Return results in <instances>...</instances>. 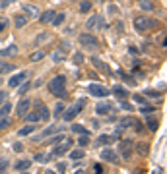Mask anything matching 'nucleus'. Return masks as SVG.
Here are the masks:
<instances>
[{
	"mask_svg": "<svg viewBox=\"0 0 167 174\" xmlns=\"http://www.w3.org/2000/svg\"><path fill=\"white\" fill-rule=\"evenodd\" d=\"M49 91L53 93L56 99H64V97H66V76H56V77L51 79Z\"/></svg>",
	"mask_w": 167,
	"mask_h": 174,
	"instance_id": "nucleus-1",
	"label": "nucleus"
},
{
	"mask_svg": "<svg viewBox=\"0 0 167 174\" xmlns=\"http://www.w3.org/2000/svg\"><path fill=\"white\" fill-rule=\"evenodd\" d=\"M86 106V99H78V103L74 105V106H70V108H66V110H64L60 116L64 118V122H72L76 118V116L80 114V110H82V108Z\"/></svg>",
	"mask_w": 167,
	"mask_h": 174,
	"instance_id": "nucleus-2",
	"label": "nucleus"
},
{
	"mask_svg": "<svg viewBox=\"0 0 167 174\" xmlns=\"http://www.w3.org/2000/svg\"><path fill=\"white\" fill-rule=\"evenodd\" d=\"M78 41H80V45L84 48H88V50H97L99 48V41H97L95 35H91V33H82L78 37Z\"/></svg>",
	"mask_w": 167,
	"mask_h": 174,
	"instance_id": "nucleus-3",
	"label": "nucleus"
},
{
	"mask_svg": "<svg viewBox=\"0 0 167 174\" xmlns=\"http://www.w3.org/2000/svg\"><path fill=\"white\" fill-rule=\"evenodd\" d=\"M157 25V21L156 19H150V18H136L134 19V27L138 29V31H148V29H152V27H156Z\"/></svg>",
	"mask_w": 167,
	"mask_h": 174,
	"instance_id": "nucleus-4",
	"label": "nucleus"
},
{
	"mask_svg": "<svg viewBox=\"0 0 167 174\" xmlns=\"http://www.w3.org/2000/svg\"><path fill=\"white\" fill-rule=\"evenodd\" d=\"M88 91L91 93L93 97H99V99H105V97H109V95H111V91H109L107 87H103V85H99V83H90V87H88Z\"/></svg>",
	"mask_w": 167,
	"mask_h": 174,
	"instance_id": "nucleus-5",
	"label": "nucleus"
},
{
	"mask_svg": "<svg viewBox=\"0 0 167 174\" xmlns=\"http://www.w3.org/2000/svg\"><path fill=\"white\" fill-rule=\"evenodd\" d=\"M70 145H72V139H70V137H64L60 143H56V147L53 149V153H51V155H53V157H60V155H64V153L70 149Z\"/></svg>",
	"mask_w": 167,
	"mask_h": 174,
	"instance_id": "nucleus-6",
	"label": "nucleus"
},
{
	"mask_svg": "<svg viewBox=\"0 0 167 174\" xmlns=\"http://www.w3.org/2000/svg\"><path fill=\"white\" fill-rule=\"evenodd\" d=\"M86 27H88L90 31H95V29H103V27H105V21H103V18H101V16H97V14H95V16H91L88 21H86Z\"/></svg>",
	"mask_w": 167,
	"mask_h": 174,
	"instance_id": "nucleus-7",
	"label": "nucleus"
},
{
	"mask_svg": "<svg viewBox=\"0 0 167 174\" xmlns=\"http://www.w3.org/2000/svg\"><path fill=\"white\" fill-rule=\"evenodd\" d=\"M29 108H31V99H21L18 103V106H16L18 116H25L27 112H29Z\"/></svg>",
	"mask_w": 167,
	"mask_h": 174,
	"instance_id": "nucleus-8",
	"label": "nucleus"
},
{
	"mask_svg": "<svg viewBox=\"0 0 167 174\" xmlns=\"http://www.w3.org/2000/svg\"><path fill=\"white\" fill-rule=\"evenodd\" d=\"M101 159L107 163H119V155H117V151H113V149H103L101 151Z\"/></svg>",
	"mask_w": 167,
	"mask_h": 174,
	"instance_id": "nucleus-9",
	"label": "nucleus"
},
{
	"mask_svg": "<svg viewBox=\"0 0 167 174\" xmlns=\"http://www.w3.org/2000/svg\"><path fill=\"white\" fill-rule=\"evenodd\" d=\"M113 110V105L109 103V101H101V103H97V106H95V114H109Z\"/></svg>",
	"mask_w": 167,
	"mask_h": 174,
	"instance_id": "nucleus-10",
	"label": "nucleus"
},
{
	"mask_svg": "<svg viewBox=\"0 0 167 174\" xmlns=\"http://www.w3.org/2000/svg\"><path fill=\"white\" fill-rule=\"evenodd\" d=\"M35 112H37L39 120H49V116H51L49 108H47L45 105H41V103H37V105H35Z\"/></svg>",
	"mask_w": 167,
	"mask_h": 174,
	"instance_id": "nucleus-11",
	"label": "nucleus"
},
{
	"mask_svg": "<svg viewBox=\"0 0 167 174\" xmlns=\"http://www.w3.org/2000/svg\"><path fill=\"white\" fill-rule=\"evenodd\" d=\"M25 77H27V72H20V74H16V76L10 77L8 85H10V87H18L21 81H25Z\"/></svg>",
	"mask_w": 167,
	"mask_h": 174,
	"instance_id": "nucleus-12",
	"label": "nucleus"
},
{
	"mask_svg": "<svg viewBox=\"0 0 167 174\" xmlns=\"http://www.w3.org/2000/svg\"><path fill=\"white\" fill-rule=\"evenodd\" d=\"M91 62H93V66H95L97 70H101V72H103L105 76H111V70H109V66H107L105 62H101L97 56H93V58H91Z\"/></svg>",
	"mask_w": 167,
	"mask_h": 174,
	"instance_id": "nucleus-13",
	"label": "nucleus"
},
{
	"mask_svg": "<svg viewBox=\"0 0 167 174\" xmlns=\"http://www.w3.org/2000/svg\"><path fill=\"white\" fill-rule=\"evenodd\" d=\"M21 10H24L29 18H39V8H37V6H33V4H24V6H21Z\"/></svg>",
	"mask_w": 167,
	"mask_h": 174,
	"instance_id": "nucleus-14",
	"label": "nucleus"
},
{
	"mask_svg": "<svg viewBox=\"0 0 167 174\" xmlns=\"http://www.w3.org/2000/svg\"><path fill=\"white\" fill-rule=\"evenodd\" d=\"M60 132H62L60 126H51V128H45V130H43L37 139H43V137H47V135H55V134H60Z\"/></svg>",
	"mask_w": 167,
	"mask_h": 174,
	"instance_id": "nucleus-15",
	"label": "nucleus"
},
{
	"mask_svg": "<svg viewBox=\"0 0 167 174\" xmlns=\"http://www.w3.org/2000/svg\"><path fill=\"white\" fill-rule=\"evenodd\" d=\"M55 16H56V14L53 10H47V12L39 14V21H41V23H51V21L55 19Z\"/></svg>",
	"mask_w": 167,
	"mask_h": 174,
	"instance_id": "nucleus-16",
	"label": "nucleus"
},
{
	"mask_svg": "<svg viewBox=\"0 0 167 174\" xmlns=\"http://www.w3.org/2000/svg\"><path fill=\"white\" fill-rule=\"evenodd\" d=\"M53 155L51 153H35V157H33V161L35 163H49V161H53Z\"/></svg>",
	"mask_w": 167,
	"mask_h": 174,
	"instance_id": "nucleus-17",
	"label": "nucleus"
},
{
	"mask_svg": "<svg viewBox=\"0 0 167 174\" xmlns=\"http://www.w3.org/2000/svg\"><path fill=\"white\" fill-rule=\"evenodd\" d=\"M31 163H33V161H27V159H21V161H18V163L14 164V166H16V170H18V172H24V170H29Z\"/></svg>",
	"mask_w": 167,
	"mask_h": 174,
	"instance_id": "nucleus-18",
	"label": "nucleus"
},
{
	"mask_svg": "<svg viewBox=\"0 0 167 174\" xmlns=\"http://www.w3.org/2000/svg\"><path fill=\"white\" fill-rule=\"evenodd\" d=\"M111 93H113L115 97H119V99H126V97H128V91L125 89V87H121V85H115Z\"/></svg>",
	"mask_w": 167,
	"mask_h": 174,
	"instance_id": "nucleus-19",
	"label": "nucleus"
},
{
	"mask_svg": "<svg viewBox=\"0 0 167 174\" xmlns=\"http://www.w3.org/2000/svg\"><path fill=\"white\" fill-rule=\"evenodd\" d=\"M130 145H132V143H130L128 139L121 141V145H119V149H121V153H122V157H125V159L130 157Z\"/></svg>",
	"mask_w": 167,
	"mask_h": 174,
	"instance_id": "nucleus-20",
	"label": "nucleus"
},
{
	"mask_svg": "<svg viewBox=\"0 0 167 174\" xmlns=\"http://www.w3.org/2000/svg\"><path fill=\"white\" fill-rule=\"evenodd\" d=\"M16 52H18V47L16 45H10L8 48H2V50H0V56H2V58H8V56H14Z\"/></svg>",
	"mask_w": 167,
	"mask_h": 174,
	"instance_id": "nucleus-21",
	"label": "nucleus"
},
{
	"mask_svg": "<svg viewBox=\"0 0 167 174\" xmlns=\"http://www.w3.org/2000/svg\"><path fill=\"white\" fill-rule=\"evenodd\" d=\"M84 157H86V151H84V147H80V149L70 153V161H80V159H84Z\"/></svg>",
	"mask_w": 167,
	"mask_h": 174,
	"instance_id": "nucleus-22",
	"label": "nucleus"
},
{
	"mask_svg": "<svg viewBox=\"0 0 167 174\" xmlns=\"http://www.w3.org/2000/svg\"><path fill=\"white\" fill-rule=\"evenodd\" d=\"M14 23H16L18 29H20V27H25L27 18H25V16H21V14H16V18H14Z\"/></svg>",
	"mask_w": 167,
	"mask_h": 174,
	"instance_id": "nucleus-23",
	"label": "nucleus"
},
{
	"mask_svg": "<svg viewBox=\"0 0 167 174\" xmlns=\"http://www.w3.org/2000/svg\"><path fill=\"white\" fill-rule=\"evenodd\" d=\"M10 110H12V105L6 101V103H2L0 105V118H4L6 114H10Z\"/></svg>",
	"mask_w": 167,
	"mask_h": 174,
	"instance_id": "nucleus-24",
	"label": "nucleus"
},
{
	"mask_svg": "<svg viewBox=\"0 0 167 174\" xmlns=\"http://www.w3.org/2000/svg\"><path fill=\"white\" fill-rule=\"evenodd\" d=\"M29 89H31V83H29V81H21V83L18 85V93H20V95H25Z\"/></svg>",
	"mask_w": 167,
	"mask_h": 174,
	"instance_id": "nucleus-25",
	"label": "nucleus"
},
{
	"mask_svg": "<svg viewBox=\"0 0 167 174\" xmlns=\"http://www.w3.org/2000/svg\"><path fill=\"white\" fill-rule=\"evenodd\" d=\"M72 132H74V134H80V135H90V130H86L84 126H80V124H74V126H72Z\"/></svg>",
	"mask_w": 167,
	"mask_h": 174,
	"instance_id": "nucleus-26",
	"label": "nucleus"
},
{
	"mask_svg": "<svg viewBox=\"0 0 167 174\" xmlns=\"http://www.w3.org/2000/svg\"><path fill=\"white\" fill-rule=\"evenodd\" d=\"M64 19H66V14H56V16H55V19L51 21V23H53L55 27H60Z\"/></svg>",
	"mask_w": 167,
	"mask_h": 174,
	"instance_id": "nucleus-27",
	"label": "nucleus"
},
{
	"mask_svg": "<svg viewBox=\"0 0 167 174\" xmlns=\"http://www.w3.org/2000/svg\"><path fill=\"white\" fill-rule=\"evenodd\" d=\"M51 58H53V62H62V60H66V54L56 50V52H51Z\"/></svg>",
	"mask_w": 167,
	"mask_h": 174,
	"instance_id": "nucleus-28",
	"label": "nucleus"
},
{
	"mask_svg": "<svg viewBox=\"0 0 167 174\" xmlns=\"http://www.w3.org/2000/svg\"><path fill=\"white\" fill-rule=\"evenodd\" d=\"M136 151H138V153H140V155H148V151H150V147H148V143H138L136 145Z\"/></svg>",
	"mask_w": 167,
	"mask_h": 174,
	"instance_id": "nucleus-29",
	"label": "nucleus"
},
{
	"mask_svg": "<svg viewBox=\"0 0 167 174\" xmlns=\"http://www.w3.org/2000/svg\"><path fill=\"white\" fill-rule=\"evenodd\" d=\"M16 66H12V64H8V62H2L0 60V74H6V72H12Z\"/></svg>",
	"mask_w": 167,
	"mask_h": 174,
	"instance_id": "nucleus-30",
	"label": "nucleus"
},
{
	"mask_svg": "<svg viewBox=\"0 0 167 174\" xmlns=\"http://www.w3.org/2000/svg\"><path fill=\"white\" fill-rule=\"evenodd\" d=\"M91 10V2L90 0H84V2H80V12L82 14H88Z\"/></svg>",
	"mask_w": 167,
	"mask_h": 174,
	"instance_id": "nucleus-31",
	"label": "nucleus"
},
{
	"mask_svg": "<svg viewBox=\"0 0 167 174\" xmlns=\"http://www.w3.org/2000/svg\"><path fill=\"white\" fill-rule=\"evenodd\" d=\"M33 130H35V126H33V124H27V126H24V128H21L18 134H20V135H29V134L33 132Z\"/></svg>",
	"mask_w": 167,
	"mask_h": 174,
	"instance_id": "nucleus-32",
	"label": "nucleus"
},
{
	"mask_svg": "<svg viewBox=\"0 0 167 174\" xmlns=\"http://www.w3.org/2000/svg\"><path fill=\"white\" fill-rule=\"evenodd\" d=\"M64 137H66V135H64L62 132H60V134H56L55 137H51V139H49V145H56V143H60Z\"/></svg>",
	"mask_w": 167,
	"mask_h": 174,
	"instance_id": "nucleus-33",
	"label": "nucleus"
},
{
	"mask_svg": "<svg viewBox=\"0 0 167 174\" xmlns=\"http://www.w3.org/2000/svg\"><path fill=\"white\" fill-rule=\"evenodd\" d=\"M25 118H27V122H29V124H37V122H41V120H39V116H37V112H31V114L27 112V114H25Z\"/></svg>",
	"mask_w": 167,
	"mask_h": 174,
	"instance_id": "nucleus-34",
	"label": "nucleus"
},
{
	"mask_svg": "<svg viewBox=\"0 0 167 174\" xmlns=\"http://www.w3.org/2000/svg\"><path fill=\"white\" fill-rule=\"evenodd\" d=\"M140 8L146 10V12H152V10H154V4H152L150 0H140Z\"/></svg>",
	"mask_w": 167,
	"mask_h": 174,
	"instance_id": "nucleus-35",
	"label": "nucleus"
},
{
	"mask_svg": "<svg viewBox=\"0 0 167 174\" xmlns=\"http://www.w3.org/2000/svg\"><path fill=\"white\" fill-rule=\"evenodd\" d=\"M157 126H159V122H157L156 118H148V128H150V132H156Z\"/></svg>",
	"mask_w": 167,
	"mask_h": 174,
	"instance_id": "nucleus-36",
	"label": "nucleus"
},
{
	"mask_svg": "<svg viewBox=\"0 0 167 174\" xmlns=\"http://www.w3.org/2000/svg\"><path fill=\"white\" fill-rule=\"evenodd\" d=\"M45 56H47V52H43V50H37V52H33V54H31V60H33V62H39L41 58H45Z\"/></svg>",
	"mask_w": 167,
	"mask_h": 174,
	"instance_id": "nucleus-37",
	"label": "nucleus"
},
{
	"mask_svg": "<svg viewBox=\"0 0 167 174\" xmlns=\"http://www.w3.org/2000/svg\"><path fill=\"white\" fill-rule=\"evenodd\" d=\"M88 143H90V135H80V139H78V145H80V147H86Z\"/></svg>",
	"mask_w": 167,
	"mask_h": 174,
	"instance_id": "nucleus-38",
	"label": "nucleus"
},
{
	"mask_svg": "<svg viewBox=\"0 0 167 174\" xmlns=\"http://www.w3.org/2000/svg\"><path fill=\"white\" fill-rule=\"evenodd\" d=\"M8 159H0V174H4L6 172V168H8Z\"/></svg>",
	"mask_w": 167,
	"mask_h": 174,
	"instance_id": "nucleus-39",
	"label": "nucleus"
},
{
	"mask_svg": "<svg viewBox=\"0 0 167 174\" xmlns=\"http://www.w3.org/2000/svg\"><path fill=\"white\" fill-rule=\"evenodd\" d=\"M62 112H64V105H62V103H59V105L55 106V116H60Z\"/></svg>",
	"mask_w": 167,
	"mask_h": 174,
	"instance_id": "nucleus-40",
	"label": "nucleus"
},
{
	"mask_svg": "<svg viewBox=\"0 0 167 174\" xmlns=\"http://www.w3.org/2000/svg\"><path fill=\"white\" fill-rule=\"evenodd\" d=\"M140 110H142V114H148V112H154L156 108H154V106H148V105H142Z\"/></svg>",
	"mask_w": 167,
	"mask_h": 174,
	"instance_id": "nucleus-41",
	"label": "nucleus"
},
{
	"mask_svg": "<svg viewBox=\"0 0 167 174\" xmlns=\"http://www.w3.org/2000/svg\"><path fill=\"white\" fill-rule=\"evenodd\" d=\"M8 126H10V120L6 118V116H4V118H0V130H4V128H8Z\"/></svg>",
	"mask_w": 167,
	"mask_h": 174,
	"instance_id": "nucleus-42",
	"label": "nucleus"
},
{
	"mask_svg": "<svg viewBox=\"0 0 167 174\" xmlns=\"http://www.w3.org/2000/svg\"><path fill=\"white\" fill-rule=\"evenodd\" d=\"M6 25H8V19H6V18H2V16H0V33H2V31H4V29H6Z\"/></svg>",
	"mask_w": 167,
	"mask_h": 174,
	"instance_id": "nucleus-43",
	"label": "nucleus"
},
{
	"mask_svg": "<svg viewBox=\"0 0 167 174\" xmlns=\"http://www.w3.org/2000/svg\"><path fill=\"white\" fill-rule=\"evenodd\" d=\"M132 99H134V101H136V103H138V105H146V99H144V97H142V95H134V97H132Z\"/></svg>",
	"mask_w": 167,
	"mask_h": 174,
	"instance_id": "nucleus-44",
	"label": "nucleus"
},
{
	"mask_svg": "<svg viewBox=\"0 0 167 174\" xmlns=\"http://www.w3.org/2000/svg\"><path fill=\"white\" fill-rule=\"evenodd\" d=\"M14 151H16V153H21V151H24V143H14Z\"/></svg>",
	"mask_w": 167,
	"mask_h": 174,
	"instance_id": "nucleus-45",
	"label": "nucleus"
},
{
	"mask_svg": "<svg viewBox=\"0 0 167 174\" xmlns=\"http://www.w3.org/2000/svg\"><path fill=\"white\" fill-rule=\"evenodd\" d=\"M60 48H62V50H70V48H72V45H70L68 41H62V43H60Z\"/></svg>",
	"mask_w": 167,
	"mask_h": 174,
	"instance_id": "nucleus-46",
	"label": "nucleus"
},
{
	"mask_svg": "<svg viewBox=\"0 0 167 174\" xmlns=\"http://www.w3.org/2000/svg\"><path fill=\"white\" fill-rule=\"evenodd\" d=\"M84 62V54H74V64H82Z\"/></svg>",
	"mask_w": 167,
	"mask_h": 174,
	"instance_id": "nucleus-47",
	"label": "nucleus"
},
{
	"mask_svg": "<svg viewBox=\"0 0 167 174\" xmlns=\"http://www.w3.org/2000/svg\"><path fill=\"white\" fill-rule=\"evenodd\" d=\"M93 172H95V174H103V166H101V164H95V166H93Z\"/></svg>",
	"mask_w": 167,
	"mask_h": 174,
	"instance_id": "nucleus-48",
	"label": "nucleus"
},
{
	"mask_svg": "<svg viewBox=\"0 0 167 174\" xmlns=\"http://www.w3.org/2000/svg\"><path fill=\"white\" fill-rule=\"evenodd\" d=\"M10 4H14V0H2V2H0V8H6V6H10Z\"/></svg>",
	"mask_w": 167,
	"mask_h": 174,
	"instance_id": "nucleus-49",
	"label": "nucleus"
},
{
	"mask_svg": "<svg viewBox=\"0 0 167 174\" xmlns=\"http://www.w3.org/2000/svg\"><path fill=\"white\" fill-rule=\"evenodd\" d=\"M6 99H8L6 91H0V105H2V103H6Z\"/></svg>",
	"mask_w": 167,
	"mask_h": 174,
	"instance_id": "nucleus-50",
	"label": "nucleus"
},
{
	"mask_svg": "<svg viewBox=\"0 0 167 174\" xmlns=\"http://www.w3.org/2000/svg\"><path fill=\"white\" fill-rule=\"evenodd\" d=\"M121 106H122V108H126V110H128V112H130V110H132V105H128V103H126V101H122V103H121Z\"/></svg>",
	"mask_w": 167,
	"mask_h": 174,
	"instance_id": "nucleus-51",
	"label": "nucleus"
},
{
	"mask_svg": "<svg viewBox=\"0 0 167 174\" xmlns=\"http://www.w3.org/2000/svg\"><path fill=\"white\" fill-rule=\"evenodd\" d=\"M47 37H49V33H41V35H39V39H37V43H43V41H47Z\"/></svg>",
	"mask_w": 167,
	"mask_h": 174,
	"instance_id": "nucleus-52",
	"label": "nucleus"
},
{
	"mask_svg": "<svg viewBox=\"0 0 167 174\" xmlns=\"http://www.w3.org/2000/svg\"><path fill=\"white\" fill-rule=\"evenodd\" d=\"M146 95H152V97H157L159 93H157V91H146Z\"/></svg>",
	"mask_w": 167,
	"mask_h": 174,
	"instance_id": "nucleus-53",
	"label": "nucleus"
},
{
	"mask_svg": "<svg viewBox=\"0 0 167 174\" xmlns=\"http://www.w3.org/2000/svg\"><path fill=\"white\" fill-rule=\"evenodd\" d=\"M64 168H66V166H64V164H62V163H60V164H59V172H60V174H62V172H64Z\"/></svg>",
	"mask_w": 167,
	"mask_h": 174,
	"instance_id": "nucleus-54",
	"label": "nucleus"
},
{
	"mask_svg": "<svg viewBox=\"0 0 167 174\" xmlns=\"http://www.w3.org/2000/svg\"><path fill=\"white\" fill-rule=\"evenodd\" d=\"M74 174H84V170H76V172H74Z\"/></svg>",
	"mask_w": 167,
	"mask_h": 174,
	"instance_id": "nucleus-55",
	"label": "nucleus"
},
{
	"mask_svg": "<svg viewBox=\"0 0 167 174\" xmlns=\"http://www.w3.org/2000/svg\"><path fill=\"white\" fill-rule=\"evenodd\" d=\"M45 174H55V172H53V170H47V172H45Z\"/></svg>",
	"mask_w": 167,
	"mask_h": 174,
	"instance_id": "nucleus-56",
	"label": "nucleus"
},
{
	"mask_svg": "<svg viewBox=\"0 0 167 174\" xmlns=\"http://www.w3.org/2000/svg\"><path fill=\"white\" fill-rule=\"evenodd\" d=\"M18 174H29V172H27V170H24V172H18Z\"/></svg>",
	"mask_w": 167,
	"mask_h": 174,
	"instance_id": "nucleus-57",
	"label": "nucleus"
},
{
	"mask_svg": "<svg viewBox=\"0 0 167 174\" xmlns=\"http://www.w3.org/2000/svg\"><path fill=\"white\" fill-rule=\"evenodd\" d=\"M97 2H105V0H97Z\"/></svg>",
	"mask_w": 167,
	"mask_h": 174,
	"instance_id": "nucleus-58",
	"label": "nucleus"
}]
</instances>
